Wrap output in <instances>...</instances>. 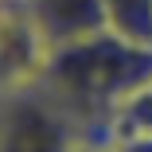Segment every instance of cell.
<instances>
[{"instance_id": "8992f818", "label": "cell", "mask_w": 152, "mask_h": 152, "mask_svg": "<svg viewBox=\"0 0 152 152\" xmlns=\"http://www.w3.org/2000/svg\"><path fill=\"white\" fill-rule=\"evenodd\" d=\"M117 133H152V82H144L137 94L113 113V137Z\"/></svg>"}, {"instance_id": "5b68a950", "label": "cell", "mask_w": 152, "mask_h": 152, "mask_svg": "<svg viewBox=\"0 0 152 152\" xmlns=\"http://www.w3.org/2000/svg\"><path fill=\"white\" fill-rule=\"evenodd\" d=\"M109 31L152 47V0H102Z\"/></svg>"}, {"instance_id": "277c9868", "label": "cell", "mask_w": 152, "mask_h": 152, "mask_svg": "<svg viewBox=\"0 0 152 152\" xmlns=\"http://www.w3.org/2000/svg\"><path fill=\"white\" fill-rule=\"evenodd\" d=\"M23 4L35 16L39 31L47 35L51 47H63V43L86 39V35L109 31L102 0H23Z\"/></svg>"}, {"instance_id": "3957f363", "label": "cell", "mask_w": 152, "mask_h": 152, "mask_svg": "<svg viewBox=\"0 0 152 152\" xmlns=\"http://www.w3.org/2000/svg\"><path fill=\"white\" fill-rule=\"evenodd\" d=\"M51 43L23 0H0V94L35 86L47 70Z\"/></svg>"}, {"instance_id": "52a82bcc", "label": "cell", "mask_w": 152, "mask_h": 152, "mask_svg": "<svg viewBox=\"0 0 152 152\" xmlns=\"http://www.w3.org/2000/svg\"><path fill=\"white\" fill-rule=\"evenodd\" d=\"M117 152H152V133H117Z\"/></svg>"}, {"instance_id": "7a4b0ae2", "label": "cell", "mask_w": 152, "mask_h": 152, "mask_svg": "<svg viewBox=\"0 0 152 152\" xmlns=\"http://www.w3.org/2000/svg\"><path fill=\"white\" fill-rule=\"evenodd\" d=\"M78 137V121L43 90V82L4 94L0 152H74Z\"/></svg>"}, {"instance_id": "9c48e42d", "label": "cell", "mask_w": 152, "mask_h": 152, "mask_svg": "<svg viewBox=\"0 0 152 152\" xmlns=\"http://www.w3.org/2000/svg\"><path fill=\"white\" fill-rule=\"evenodd\" d=\"M0 109H4V94H0Z\"/></svg>"}, {"instance_id": "ba28073f", "label": "cell", "mask_w": 152, "mask_h": 152, "mask_svg": "<svg viewBox=\"0 0 152 152\" xmlns=\"http://www.w3.org/2000/svg\"><path fill=\"white\" fill-rule=\"evenodd\" d=\"M74 152H117V140H113V133H105V137L86 133V137H78Z\"/></svg>"}, {"instance_id": "6da1fadb", "label": "cell", "mask_w": 152, "mask_h": 152, "mask_svg": "<svg viewBox=\"0 0 152 152\" xmlns=\"http://www.w3.org/2000/svg\"><path fill=\"white\" fill-rule=\"evenodd\" d=\"M43 90L63 105L82 137L113 133V113L144 82H152V47L133 43L117 31H98L63 47H51Z\"/></svg>"}]
</instances>
